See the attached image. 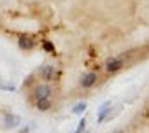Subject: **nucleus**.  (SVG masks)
<instances>
[{
  "label": "nucleus",
  "instance_id": "6e6552de",
  "mask_svg": "<svg viewBox=\"0 0 149 133\" xmlns=\"http://www.w3.org/2000/svg\"><path fill=\"white\" fill-rule=\"evenodd\" d=\"M35 105L39 110H47L51 107V100L49 98H42V100H35Z\"/></svg>",
  "mask_w": 149,
  "mask_h": 133
},
{
  "label": "nucleus",
  "instance_id": "0eeeda50",
  "mask_svg": "<svg viewBox=\"0 0 149 133\" xmlns=\"http://www.w3.org/2000/svg\"><path fill=\"white\" fill-rule=\"evenodd\" d=\"M109 112H111V102H105V103L100 107V112H98V123H102Z\"/></svg>",
  "mask_w": 149,
  "mask_h": 133
},
{
  "label": "nucleus",
  "instance_id": "423d86ee",
  "mask_svg": "<svg viewBox=\"0 0 149 133\" xmlns=\"http://www.w3.org/2000/svg\"><path fill=\"white\" fill-rule=\"evenodd\" d=\"M19 124V117L18 116H13V114H7L6 116V128L11 130V128H16Z\"/></svg>",
  "mask_w": 149,
  "mask_h": 133
},
{
  "label": "nucleus",
  "instance_id": "f257e3e1",
  "mask_svg": "<svg viewBox=\"0 0 149 133\" xmlns=\"http://www.w3.org/2000/svg\"><path fill=\"white\" fill-rule=\"evenodd\" d=\"M49 95H51V89H49V86H46V84H39V86H35V89H33V98H35V100L49 98Z\"/></svg>",
  "mask_w": 149,
  "mask_h": 133
},
{
  "label": "nucleus",
  "instance_id": "9d476101",
  "mask_svg": "<svg viewBox=\"0 0 149 133\" xmlns=\"http://www.w3.org/2000/svg\"><path fill=\"white\" fill-rule=\"evenodd\" d=\"M84 128H86V119H83V121L79 123V126H77L76 133H83V131H84Z\"/></svg>",
  "mask_w": 149,
  "mask_h": 133
},
{
  "label": "nucleus",
  "instance_id": "f03ea898",
  "mask_svg": "<svg viewBox=\"0 0 149 133\" xmlns=\"http://www.w3.org/2000/svg\"><path fill=\"white\" fill-rule=\"evenodd\" d=\"M40 76L46 79V81H54V77L58 76V70L54 69V65H46L40 69Z\"/></svg>",
  "mask_w": 149,
  "mask_h": 133
},
{
  "label": "nucleus",
  "instance_id": "39448f33",
  "mask_svg": "<svg viewBox=\"0 0 149 133\" xmlns=\"http://www.w3.org/2000/svg\"><path fill=\"white\" fill-rule=\"evenodd\" d=\"M95 82H97V74H95V72H90V74H86V76L81 79V86H83V88H91Z\"/></svg>",
  "mask_w": 149,
  "mask_h": 133
},
{
  "label": "nucleus",
  "instance_id": "9b49d317",
  "mask_svg": "<svg viewBox=\"0 0 149 133\" xmlns=\"http://www.w3.org/2000/svg\"><path fill=\"white\" fill-rule=\"evenodd\" d=\"M44 49H46L47 53H54V47H53L51 42H44Z\"/></svg>",
  "mask_w": 149,
  "mask_h": 133
},
{
  "label": "nucleus",
  "instance_id": "20e7f679",
  "mask_svg": "<svg viewBox=\"0 0 149 133\" xmlns=\"http://www.w3.org/2000/svg\"><path fill=\"white\" fill-rule=\"evenodd\" d=\"M18 46H19V49H23V51H30V49L35 46V42H33V39H32V37H28V35H23V37H19V40H18Z\"/></svg>",
  "mask_w": 149,
  "mask_h": 133
},
{
  "label": "nucleus",
  "instance_id": "7ed1b4c3",
  "mask_svg": "<svg viewBox=\"0 0 149 133\" xmlns=\"http://www.w3.org/2000/svg\"><path fill=\"white\" fill-rule=\"evenodd\" d=\"M123 66V60L121 58H111V60H107L105 61V70L107 72H116V70H119Z\"/></svg>",
  "mask_w": 149,
  "mask_h": 133
},
{
  "label": "nucleus",
  "instance_id": "1a4fd4ad",
  "mask_svg": "<svg viewBox=\"0 0 149 133\" xmlns=\"http://www.w3.org/2000/svg\"><path fill=\"white\" fill-rule=\"evenodd\" d=\"M84 110H86V103H84V102H79L76 107L72 109V112H74V114H83Z\"/></svg>",
  "mask_w": 149,
  "mask_h": 133
}]
</instances>
